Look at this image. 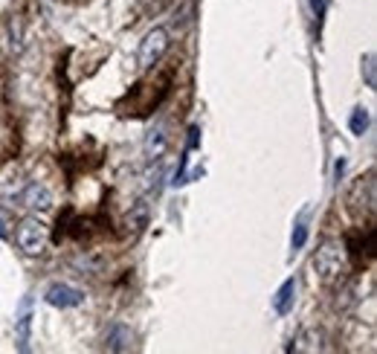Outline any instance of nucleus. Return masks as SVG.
<instances>
[{
    "mask_svg": "<svg viewBox=\"0 0 377 354\" xmlns=\"http://www.w3.org/2000/svg\"><path fill=\"white\" fill-rule=\"evenodd\" d=\"M314 270L316 276L331 285V282H340L348 270V256H346V244L340 241H322V247L314 256Z\"/></svg>",
    "mask_w": 377,
    "mask_h": 354,
    "instance_id": "nucleus-1",
    "label": "nucleus"
},
{
    "mask_svg": "<svg viewBox=\"0 0 377 354\" xmlns=\"http://www.w3.org/2000/svg\"><path fill=\"white\" fill-rule=\"evenodd\" d=\"M15 244L26 253V256H41L47 250V244H50V230H47V224L41 218H35V215H29V218H24L21 224L15 227Z\"/></svg>",
    "mask_w": 377,
    "mask_h": 354,
    "instance_id": "nucleus-2",
    "label": "nucleus"
},
{
    "mask_svg": "<svg viewBox=\"0 0 377 354\" xmlns=\"http://www.w3.org/2000/svg\"><path fill=\"white\" fill-rule=\"evenodd\" d=\"M172 47V35L169 29H162V26H154L143 41H140V50H137V61L143 70H151L154 64H160V59L169 53Z\"/></svg>",
    "mask_w": 377,
    "mask_h": 354,
    "instance_id": "nucleus-3",
    "label": "nucleus"
},
{
    "mask_svg": "<svg viewBox=\"0 0 377 354\" xmlns=\"http://www.w3.org/2000/svg\"><path fill=\"white\" fill-rule=\"evenodd\" d=\"M18 203L35 215H44L53 209V192L44 186V183H26L21 192H18Z\"/></svg>",
    "mask_w": 377,
    "mask_h": 354,
    "instance_id": "nucleus-4",
    "label": "nucleus"
},
{
    "mask_svg": "<svg viewBox=\"0 0 377 354\" xmlns=\"http://www.w3.org/2000/svg\"><path fill=\"white\" fill-rule=\"evenodd\" d=\"M44 299H47V305L67 311V308H78V305H85V290H78V288H73V285H64V282H56V285H50V288H47Z\"/></svg>",
    "mask_w": 377,
    "mask_h": 354,
    "instance_id": "nucleus-5",
    "label": "nucleus"
},
{
    "mask_svg": "<svg viewBox=\"0 0 377 354\" xmlns=\"http://www.w3.org/2000/svg\"><path fill=\"white\" fill-rule=\"evenodd\" d=\"M348 203H351V209H354V212H360V209L374 212V174H371V171L366 174V181L360 177V181L351 186Z\"/></svg>",
    "mask_w": 377,
    "mask_h": 354,
    "instance_id": "nucleus-6",
    "label": "nucleus"
},
{
    "mask_svg": "<svg viewBox=\"0 0 377 354\" xmlns=\"http://www.w3.org/2000/svg\"><path fill=\"white\" fill-rule=\"evenodd\" d=\"M322 348H325V334L319 328H302L287 345V351H299V354H311V351H322Z\"/></svg>",
    "mask_w": 377,
    "mask_h": 354,
    "instance_id": "nucleus-7",
    "label": "nucleus"
},
{
    "mask_svg": "<svg viewBox=\"0 0 377 354\" xmlns=\"http://www.w3.org/2000/svg\"><path fill=\"white\" fill-rule=\"evenodd\" d=\"M29 331H32V299L26 296L21 302V314L15 320V340H18V348L21 351L29 348Z\"/></svg>",
    "mask_w": 377,
    "mask_h": 354,
    "instance_id": "nucleus-8",
    "label": "nucleus"
},
{
    "mask_svg": "<svg viewBox=\"0 0 377 354\" xmlns=\"http://www.w3.org/2000/svg\"><path fill=\"white\" fill-rule=\"evenodd\" d=\"M169 148V134H165V125H154L145 134V157L148 160H160Z\"/></svg>",
    "mask_w": 377,
    "mask_h": 354,
    "instance_id": "nucleus-9",
    "label": "nucleus"
},
{
    "mask_svg": "<svg viewBox=\"0 0 377 354\" xmlns=\"http://www.w3.org/2000/svg\"><path fill=\"white\" fill-rule=\"evenodd\" d=\"M293 302H296V279H287L273 296V311L279 317H284V314L293 311Z\"/></svg>",
    "mask_w": 377,
    "mask_h": 354,
    "instance_id": "nucleus-10",
    "label": "nucleus"
},
{
    "mask_svg": "<svg viewBox=\"0 0 377 354\" xmlns=\"http://www.w3.org/2000/svg\"><path fill=\"white\" fill-rule=\"evenodd\" d=\"M131 345H134V334H131L128 325H113L108 331V337H105V348L108 351H131Z\"/></svg>",
    "mask_w": 377,
    "mask_h": 354,
    "instance_id": "nucleus-11",
    "label": "nucleus"
},
{
    "mask_svg": "<svg viewBox=\"0 0 377 354\" xmlns=\"http://www.w3.org/2000/svg\"><path fill=\"white\" fill-rule=\"evenodd\" d=\"M4 38H6V50L15 56L24 50V21L21 18H9L6 21V29H4Z\"/></svg>",
    "mask_w": 377,
    "mask_h": 354,
    "instance_id": "nucleus-12",
    "label": "nucleus"
},
{
    "mask_svg": "<svg viewBox=\"0 0 377 354\" xmlns=\"http://www.w3.org/2000/svg\"><path fill=\"white\" fill-rule=\"evenodd\" d=\"M368 122H371L368 108H354V111H351V119H348L351 134H354V137H363L366 131H368Z\"/></svg>",
    "mask_w": 377,
    "mask_h": 354,
    "instance_id": "nucleus-13",
    "label": "nucleus"
},
{
    "mask_svg": "<svg viewBox=\"0 0 377 354\" xmlns=\"http://www.w3.org/2000/svg\"><path fill=\"white\" fill-rule=\"evenodd\" d=\"M363 79H366V87H377V67H374V56L371 53H366L363 56Z\"/></svg>",
    "mask_w": 377,
    "mask_h": 354,
    "instance_id": "nucleus-14",
    "label": "nucleus"
},
{
    "mask_svg": "<svg viewBox=\"0 0 377 354\" xmlns=\"http://www.w3.org/2000/svg\"><path fill=\"white\" fill-rule=\"evenodd\" d=\"M305 241H308V224H305V221H299V224L293 227V236H290V247H293V253L302 250Z\"/></svg>",
    "mask_w": 377,
    "mask_h": 354,
    "instance_id": "nucleus-15",
    "label": "nucleus"
},
{
    "mask_svg": "<svg viewBox=\"0 0 377 354\" xmlns=\"http://www.w3.org/2000/svg\"><path fill=\"white\" fill-rule=\"evenodd\" d=\"M308 4H311V12H314L316 24H322V18H325V12H328V0H308Z\"/></svg>",
    "mask_w": 377,
    "mask_h": 354,
    "instance_id": "nucleus-16",
    "label": "nucleus"
},
{
    "mask_svg": "<svg viewBox=\"0 0 377 354\" xmlns=\"http://www.w3.org/2000/svg\"><path fill=\"white\" fill-rule=\"evenodd\" d=\"M9 233H6V221H4V215H0V238H6Z\"/></svg>",
    "mask_w": 377,
    "mask_h": 354,
    "instance_id": "nucleus-17",
    "label": "nucleus"
}]
</instances>
